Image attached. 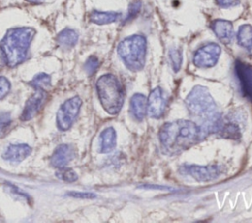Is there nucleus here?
Returning <instances> with one entry per match:
<instances>
[{
    "label": "nucleus",
    "instance_id": "f257e3e1",
    "mask_svg": "<svg viewBox=\"0 0 252 223\" xmlns=\"http://www.w3.org/2000/svg\"><path fill=\"white\" fill-rule=\"evenodd\" d=\"M158 137L161 146L170 154L181 152L206 138L200 125L183 119L163 124Z\"/></svg>",
    "mask_w": 252,
    "mask_h": 223
},
{
    "label": "nucleus",
    "instance_id": "f03ea898",
    "mask_svg": "<svg viewBox=\"0 0 252 223\" xmlns=\"http://www.w3.org/2000/svg\"><path fill=\"white\" fill-rule=\"evenodd\" d=\"M186 107L193 117L201 121V129L205 137L217 133L221 117L209 89L203 85H195L185 98Z\"/></svg>",
    "mask_w": 252,
    "mask_h": 223
},
{
    "label": "nucleus",
    "instance_id": "7ed1b4c3",
    "mask_svg": "<svg viewBox=\"0 0 252 223\" xmlns=\"http://www.w3.org/2000/svg\"><path fill=\"white\" fill-rule=\"evenodd\" d=\"M35 30L30 27L10 28L0 41V53L3 63L10 68L22 64L28 57L30 45Z\"/></svg>",
    "mask_w": 252,
    "mask_h": 223
},
{
    "label": "nucleus",
    "instance_id": "20e7f679",
    "mask_svg": "<svg viewBox=\"0 0 252 223\" xmlns=\"http://www.w3.org/2000/svg\"><path fill=\"white\" fill-rule=\"evenodd\" d=\"M95 87L103 109L110 115L118 114L124 102V91L120 81L112 74H105L98 78Z\"/></svg>",
    "mask_w": 252,
    "mask_h": 223
},
{
    "label": "nucleus",
    "instance_id": "39448f33",
    "mask_svg": "<svg viewBox=\"0 0 252 223\" xmlns=\"http://www.w3.org/2000/svg\"><path fill=\"white\" fill-rule=\"evenodd\" d=\"M117 53L124 65L131 71H141L146 63L147 39L141 34H133L121 40Z\"/></svg>",
    "mask_w": 252,
    "mask_h": 223
},
{
    "label": "nucleus",
    "instance_id": "423d86ee",
    "mask_svg": "<svg viewBox=\"0 0 252 223\" xmlns=\"http://www.w3.org/2000/svg\"><path fill=\"white\" fill-rule=\"evenodd\" d=\"M81 106L82 100L79 96H73L61 104L56 114V125L60 131H67L72 127L80 113Z\"/></svg>",
    "mask_w": 252,
    "mask_h": 223
},
{
    "label": "nucleus",
    "instance_id": "0eeeda50",
    "mask_svg": "<svg viewBox=\"0 0 252 223\" xmlns=\"http://www.w3.org/2000/svg\"><path fill=\"white\" fill-rule=\"evenodd\" d=\"M221 48L215 42L207 43L196 50L193 57V63L196 67L208 69L214 67L220 56Z\"/></svg>",
    "mask_w": 252,
    "mask_h": 223
},
{
    "label": "nucleus",
    "instance_id": "6e6552de",
    "mask_svg": "<svg viewBox=\"0 0 252 223\" xmlns=\"http://www.w3.org/2000/svg\"><path fill=\"white\" fill-rule=\"evenodd\" d=\"M180 173L190 176L196 181L199 182H208L217 179L221 170L217 165H208V166H200V165H183L180 168Z\"/></svg>",
    "mask_w": 252,
    "mask_h": 223
},
{
    "label": "nucleus",
    "instance_id": "1a4fd4ad",
    "mask_svg": "<svg viewBox=\"0 0 252 223\" xmlns=\"http://www.w3.org/2000/svg\"><path fill=\"white\" fill-rule=\"evenodd\" d=\"M234 72L243 96L252 102V65L237 60L234 64Z\"/></svg>",
    "mask_w": 252,
    "mask_h": 223
},
{
    "label": "nucleus",
    "instance_id": "9d476101",
    "mask_svg": "<svg viewBox=\"0 0 252 223\" xmlns=\"http://www.w3.org/2000/svg\"><path fill=\"white\" fill-rule=\"evenodd\" d=\"M165 105L166 101L163 91L159 86H157L151 91L147 98V113L150 117L158 119L163 115Z\"/></svg>",
    "mask_w": 252,
    "mask_h": 223
},
{
    "label": "nucleus",
    "instance_id": "9b49d317",
    "mask_svg": "<svg viewBox=\"0 0 252 223\" xmlns=\"http://www.w3.org/2000/svg\"><path fill=\"white\" fill-rule=\"evenodd\" d=\"M47 99V94L45 90L36 89V91L27 100L23 112L21 114L22 121H29L33 118L44 105Z\"/></svg>",
    "mask_w": 252,
    "mask_h": 223
},
{
    "label": "nucleus",
    "instance_id": "f8f14e48",
    "mask_svg": "<svg viewBox=\"0 0 252 223\" xmlns=\"http://www.w3.org/2000/svg\"><path fill=\"white\" fill-rule=\"evenodd\" d=\"M75 157V149L71 144L58 145L50 157V163L54 168H65Z\"/></svg>",
    "mask_w": 252,
    "mask_h": 223
},
{
    "label": "nucleus",
    "instance_id": "ddd939ff",
    "mask_svg": "<svg viewBox=\"0 0 252 223\" xmlns=\"http://www.w3.org/2000/svg\"><path fill=\"white\" fill-rule=\"evenodd\" d=\"M211 28L221 43L229 44L232 41L234 31L231 22L227 20L217 19L212 22Z\"/></svg>",
    "mask_w": 252,
    "mask_h": 223
},
{
    "label": "nucleus",
    "instance_id": "4468645a",
    "mask_svg": "<svg viewBox=\"0 0 252 223\" xmlns=\"http://www.w3.org/2000/svg\"><path fill=\"white\" fill-rule=\"evenodd\" d=\"M32 153V147L26 143L9 144L2 153V158L6 161L19 163Z\"/></svg>",
    "mask_w": 252,
    "mask_h": 223
},
{
    "label": "nucleus",
    "instance_id": "2eb2a0df",
    "mask_svg": "<svg viewBox=\"0 0 252 223\" xmlns=\"http://www.w3.org/2000/svg\"><path fill=\"white\" fill-rule=\"evenodd\" d=\"M130 113L133 118L141 122L147 114V97L142 93H135L130 99Z\"/></svg>",
    "mask_w": 252,
    "mask_h": 223
},
{
    "label": "nucleus",
    "instance_id": "dca6fc26",
    "mask_svg": "<svg viewBox=\"0 0 252 223\" xmlns=\"http://www.w3.org/2000/svg\"><path fill=\"white\" fill-rule=\"evenodd\" d=\"M116 146V132L112 127L105 128L99 136V151L109 153Z\"/></svg>",
    "mask_w": 252,
    "mask_h": 223
},
{
    "label": "nucleus",
    "instance_id": "f3484780",
    "mask_svg": "<svg viewBox=\"0 0 252 223\" xmlns=\"http://www.w3.org/2000/svg\"><path fill=\"white\" fill-rule=\"evenodd\" d=\"M121 17L120 13L117 12H105V11H97L94 10L89 15V20L91 23L95 25H108L118 21Z\"/></svg>",
    "mask_w": 252,
    "mask_h": 223
},
{
    "label": "nucleus",
    "instance_id": "a211bd4d",
    "mask_svg": "<svg viewBox=\"0 0 252 223\" xmlns=\"http://www.w3.org/2000/svg\"><path fill=\"white\" fill-rule=\"evenodd\" d=\"M79 39V34L76 30L71 28H64L56 36L57 44L63 49H70L74 47Z\"/></svg>",
    "mask_w": 252,
    "mask_h": 223
},
{
    "label": "nucleus",
    "instance_id": "6ab92c4d",
    "mask_svg": "<svg viewBox=\"0 0 252 223\" xmlns=\"http://www.w3.org/2000/svg\"><path fill=\"white\" fill-rule=\"evenodd\" d=\"M217 133H219L220 137L229 139H239L241 137L239 127L232 122L223 123L221 121Z\"/></svg>",
    "mask_w": 252,
    "mask_h": 223
},
{
    "label": "nucleus",
    "instance_id": "aec40b11",
    "mask_svg": "<svg viewBox=\"0 0 252 223\" xmlns=\"http://www.w3.org/2000/svg\"><path fill=\"white\" fill-rule=\"evenodd\" d=\"M238 44L246 49L252 50V26L248 24L241 25L237 31Z\"/></svg>",
    "mask_w": 252,
    "mask_h": 223
},
{
    "label": "nucleus",
    "instance_id": "412c9836",
    "mask_svg": "<svg viewBox=\"0 0 252 223\" xmlns=\"http://www.w3.org/2000/svg\"><path fill=\"white\" fill-rule=\"evenodd\" d=\"M31 85L34 89L47 90L51 86V78L46 73H39L33 77L31 81Z\"/></svg>",
    "mask_w": 252,
    "mask_h": 223
},
{
    "label": "nucleus",
    "instance_id": "4be33fe9",
    "mask_svg": "<svg viewBox=\"0 0 252 223\" xmlns=\"http://www.w3.org/2000/svg\"><path fill=\"white\" fill-rule=\"evenodd\" d=\"M168 59L174 72H178L182 65V53L178 48H170L168 51Z\"/></svg>",
    "mask_w": 252,
    "mask_h": 223
},
{
    "label": "nucleus",
    "instance_id": "5701e85b",
    "mask_svg": "<svg viewBox=\"0 0 252 223\" xmlns=\"http://www.w3.org/2000/svg\"><path fill=\"white\" fill-rule=\"evenodd\" d=\"M12 124V118L11 114L8 111H3L0 113V138L4 137Z\"/></svg>",
    "mask_w": 252,
    "mask_h": 223
},
{
    "label": "nucleus",
    "instance_id": "b1692460",
    "mask_svg": "<svg viewBox=\"0 0 252 223\" xmlns=\"http://www.w3.org/2000/svg\"><path fill=\"white\" fill-rule=\"evenodd\" d=\"M56 176L60 179L63 180L65 182L68 183H72L77 181L78 179V175L77 173L73 170V169H65V168H61L57 173Z\"/></svg>",
    "mask_w": 252,
    "mask_h": 223
},
{
    "label": "nucleus",
    "instance_id": "393cba45",
    "mask_svg": "<svg viewBox=\"0 0 252 223\" xmlns=\"http://www.w3.org/2000/svg\"><path fill=\"white\" fill-rule=\"evenodd\" d=\"M98 66H99V61H98L97 57L94 56V55H91V56L87 59V61L85 62L84 69H85L86 73H87L89 76H92V75H94V74L96 72Z\"/></svg>",
    "mask_w": 252,
    "mask_h": 223
},
{
    "label": "nucleus",
    "instance_id": "a878e982",
    "mask_svg": "<svg viewBox=\"0 0 252 223\" xmlns=\"http://www.w3.org/2000/svg\"><path fill=\"white\" fill-rule=\"evenodd\" d=\"M141 9V2L139 0H135L133 1L130 5H129V9H128V14L127 17L125 19V22H129L131 20H133L138 13L140 12Z\"/></svg>",
    "mask_w": 252,
    "mask_h": 223
},
{
    "label": "nucleus",
    "instance_id": "bb28decb",
    "mask_svg": "<svg viewBox=\"0 0 252 223\" xmlns=\"http://www.w3.org/2000/svg\"><path fill=\"white\" fill-rule=\"evenodd\" d=\"M10 89L11 84L9 80L4 76H0V99H3L9 93Z\"/></svg>",
    "mask_w": 252,
    "mask_h": 223
},
{
    "label": "nucleus",
    "instance_id": "cd10ccee",
    "mask_svg": "<svg viewBox=\"0 0 252 223\" xmlns=\"http://www.w3.org/2000/svg\"><path fill=\"white\" fill-rule=\"evenodd\" d=\"M216 3L219 7L220 8H230V7H234L240 4V0H216Z\"/></svg>",
    "mask_w": 252,
    "mask_h": 223
},
{
    "label": "nucleus",
    "instance_id": "c85d7f7f",
    "mask_svg": "<svg viewBox=\"0 0 252 223\" xmlns=\"http://www.w3.org/2000/svg\"><path fill=\"white\" fill-rule=\"evenodd\" d=\"M69 195L74 197H83V198H94L95 195L90 193H79V192H70Z\"/></svg>",
    "mask_w": 252,
    "mask_h": 223
},
{
    "label": "nucleus",
    "instance_id": "c756f323",
    "mask_svg": "<svg viewBox=\"0 0 252 223\" xmlns=\"http://www.w3.org/2000/svg\"><path fill=\"white\" fill-rule=\"evenodd\" d=\"M26 1H28L30 3H32V4H38V3H41L44 0H26Z\"/></svg>",
    "mask_w": 252,
    "mask_h": 223
}]
</instances>
